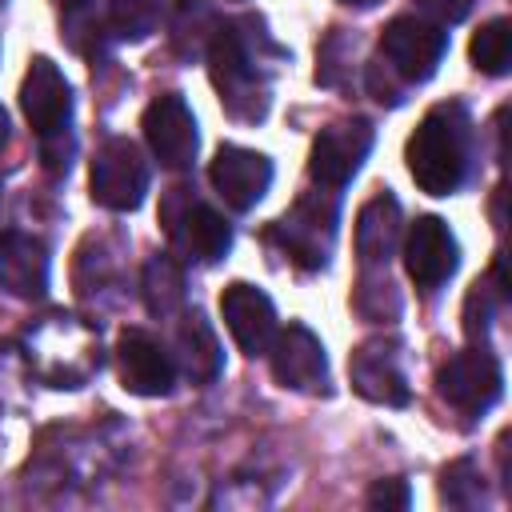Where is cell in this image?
I'll use <instances>...</instances> for the list:
<instances>
[{
    "label": "cell",
    "instance_id": "obj_1",
    "mask_svg": "<svg viewBox=\"0 0 512 512\" xmlns=\"http://www.w3.org/2000/svg\"><path fill=\"white\" fill-rule=\"evenodd\" d=\"M264 36L256 20H224L204 48L212 88L240 124H260L272 108V64L256 52Z\"/></svg>",
    "mask_w": 512,
    "mask_h": 512
},
{
    "label": "cell",
    "instance_id": "obj_2",
    "mask_svg": "<svg viewBox=\"0 0 512 512\" xmlns=\"http://www.w3.org/2000/svg\"><path fill=\"white\" fill-rule=\"evenodd\" d=\"M476 156V132L464 104H436L408 140V172L420 192L452 196L464 188Z\"/></svg>",
    "mask_w": 512,
    "mask_h": 512
},
{
    "label": "cell",
    "instance_id": "obj_3",
    "mask_svg": "<svg viewBox=\"0 0 512 512\" xmlns=\"http://www.w3.org/2000/svg\"><path fill=\"white\" fill-rule=\"evenodd\" d=\"M20 108L36 132L40 144V164L48 176H68L76 160V132H72V88L64 72L48 60L36 56L24 72L20 84Z\"/></svg>",
    "mask_w": 512,
    "mask_h": 512
},
{
    "label": "cell",
    "instance_id": "obj_4",
    "mask_svg": "<svg viewBox=\"0 0 512 512\" xmlns=\"http://www.w3.org/2000/svg\"><path fill=\"white\" fill-rule=\"evenodd\" d=\"M28 360L52 388H80L100 368L96 332L64 312L44 316L36 328H28Z\"/></svg>",
    "mask_w": 512,
    "mask_h": 512
},
{
    "label": "cell",
    "instance_id": "obj_5",
    "mask_svg": "<svg viewBox=\"0 0 512 512\" xmlns=\"http://www.w3.org/2000/svg\"><path fill=\"white\" fill-rule=\"evenodd\" d=\"M336 224H340V192L312 188V192L296 196V204L272 224L268 240H276L280 252L296 268L320 272V268H328V256L336 244Z\"/></svg>",
    "mask_w": 512,
    "mask_h": 512
},
{
    "label": "cell",
    "instance_id": "obj_6",
    "mask_svg": "<svg viewBox=\"0 0 512 512\" xmlns=\"http://www.w3.org/2000/svg\"><path fill=\"white\" fill-rule=\"evenodd\" d=\"M160 224L172 240V252L188 264H216L232 248V224L204 200L192 196V188L176 184L164 192Z\"/></svg>",
    "mask_w": 512,
    "mask_h": 512
},
{
    "label": "cell",
    "instance_id": "obj_7",
    "mask_svg": "<svg viewBox=\"0 0 512 512\" xmlns=\"http://www.w3.org/2000/svg\"><path fill=\"white\" fill-rule=\"evenodd\" d=\"M448 52V32L424 16H392L380 28V60L412 88L436 76Z\"/></svg>",
    "mask_w": 512,
    "mask_h": 512
},
{
    "label": "cell",
    "instance_id": "obj_8",
    "mask_svg": "<svg viewBox=\"0 0 512 512\" xmlns=\"http://www.w3.org/2000/svg\"><path fill=\"white\" fill-rule=\"evenodd\" d=\"M92 200L108 212H136L148 196V160L136 140L112 136L96 148L92 176H88Z\"/></svg>",
    "mask_w": 512,
    "mask_h": 512
},
{
    "label": "cell",
    "instance_id": "obj_9",
    "mask_svg": "<svg viewBox=\"0 0 512 512\" xmlns=\"http://www.w3.org/2000/svg\"><path fill=\"white\" fill-rule=\"evenodd\" d=\"M436 392L460 416H484L504 392V368H500L496 352H488V344H472L440 364Z\"/></svg>",
    "mask_w": 512,
    "mask_h": 512
},
{
    "label": "cell",
    "instance_id": "obj_10",
    "mask_svg": "<svg viewBox=\"0 0 512 512\" xmlns=\"http://www.w3.org/2000/svg\"><path fill=\"white\" fill-rule=\"evenodd\" d=\"M372 140H376V128L364 116L336 120V124L320 128L316 140H312V152H308V176L320 188H336L340 192L360 172V164L368 160Z\"/></svg>",
    "mask_w": 512,
    "mask_h": 512
},
{
    "label": "cell",
    "instance_id": "obj_11",
    "mask_svg": "<svg viewBox=\"0 0 512 512\" xmlns=\"http://www.w3.org/2000/svg\"><path fill=\"white\" fill-rule=\"evenodd\" d=\"M348 376L352 388L372 404L404 408L412 400L404 372V344L396 336H368L364 344H356V352L348 356Z\"/></svg>",
    "mask_w": 512,
    "mask_h": 512
},
{
    "label": "cell",
    "instance_id": "obj_12",
    "mask_svg": "<svg viewBox=\"0 0 512 512\" xmlns=\"http://www.w3.org/2000/svg\"><path fill=\"white\" fill-rule=\"evenodd\" d=\"M144 140L152 148V156L160 160V168L168 172H184L196 164V148H200V132H196V116L184 104L180 92H164L144 108Z\"/></svg>",
    "mask_w": 512,
    "mask_h": 512
},
{
    "label": "cell",
    "instance_id": "obj_13",
    "mask_svg": "<svg viewBox=\"0 0 512 512\" xmlns=\"http://www.w3.org/2000/svg\"><path fill=\"white\" fill-rule=\"evenodd\" d=\"M456 264H460V244H456L452 228L440 216H416V224L404 236V272H408V280L424 296H432L452 280Z\"/></svg>",
    "mask_w": 512,
    "mask_h": 512
},
{
    "label": "cell",
    "instance_id": "obj_14",
    "mask_svg": "<svg viewBox=\"0 0 512 512\" xmlns=\"http://www.w3.org/2000/svg\"><path fill=\"white\" fill-rule=\"evenodd\" d=\"M116 368L120 384L136 396H168L176 388V356L144 328H124L116 340Z\"/></svg>",
    "mask_w": 512,
    "mask_h": 512
},
{
    "label": "cell",
    "instance_id": "obj_15",
    "mask_svg": "<svg viewBox=\"0 0 512 512\" xmlns=\"http://www.w3.org/2000/svg\"><path fill=\"white\" fill-rule=\"evenodd\" d=\"M208 180H212V188L220 192V200L232 212H248L272 188V160L264 152H256V148L220 144L212 164H208Z\"/></svg>",
    "mask_w": 512,
    "mask_h": 512
},
{
    "label": "cell",
    "instance_id": "obj_16",
    "mask_svg": "<svg viewBox=\"0 0 512 512\" xmlns=\"http://www.w3.org/2000/svg\"><path fill=\"white\" fill-rule=\"evenodd\" d=\"M268 360H272V376L280 388L328 392V356H324L320 336L308 324H288L284 332H276Z\"/></svg>",
    "mask_w": 512,
    "mask_h": 512
},
{
    "label": "cell",
    "instance_id": "obj_17",
    "mask_svg": "<svg viewBox=\"0 0 512 512\" xmlns=\"http://www.w3.org/2000/svg\"><path fill=\"white\" fill-rule=\"evenodd\" d=\"M220 316H224V328L232 332V340L244 356H268L280 328H276V308H272L264 288L244 284V280L228 284L220 292Z\"/></svg>",
    "mask_w": 512,
    "mask_h": 512
},
{
    "label": "cell",
    "instance_id": "obj_18",
    "mask_svg": "<svg viewBox=\"0 0 512 512\" xmlns=\"http://www.w3.org/2000/svg\"><path fill=\"white\" fill-rule=\"evenodd\" d=\"M52 280L48 244L32 232H0V288L20 300H44Z\"/></svg>",
    "mask_w": 512,
    "mask_h": 512
},
{
    "label": "cell",
    "instance_id": "obj_19",
    "mask_svg": "<svg viewBox=\"0 0 512 512\" xmlns=\"http://www.w3.org/2000/svg\"><path fill=\"white\" fill-rule=\"evenodd\" d=\"M400 228H404L400 200L392 192H376L356 216V260H360V272L388 268V260H392V252L400 244Z\"/></svg>",
    "mask_w": 512,
    "mask_h": 512
},
{
    "label": "cell",
    "instance_id": "obj_20",
    "mask_svg": "<svg viewBox=\"0 0 512 512\" xmlns=\"http://www.w3.org/2000/svg\"><path fill=\"white\" fill-rule=\"evenodd\" d=\"M172 344H176V352H172V356H176V368H180L192 384H212V380L220 376L224 352H220V340H216V332H212V324L204 320L200 308L180 312Z\"/></svg>",
    "mask_w": 512,
    "mask_h": 512
},
{
    "label": "cell",
    "instance_id": "obj_21",
    "mask_svg": "<svg viewBox=\"0 0 512 512\" xmlns=\"http://www.w3.org/2000/svg\"><path fill=\"white\" fill-rule=\"evenodd\" d=\"M60 36L72 52H80L84 60H100L108 52V44L116 40L112 28H108V16L96 0H72V4H60Z\"/></svg>",
    "mask_w": 512,
    "mask_h": 512
},
{
    "label": "cell",
    "instance_id": "obj_22",
    "mask_svg": "<svg viewBox=\"0 0 512 512\" xmlns=\"http://www.w3.org/2000/svg\"><path fill=\"white\" fill-rule=\"evenodd\" d=\"M140 292H144V304H148L152 316H176V312L184 308V296H188L180 260L168 256V252H156V256L144 264Z\"/></svg>",
    "mask_w": 512,
    "mask_h": 512
},
{
    "label": "cell",
    "instance_id": "obj_23",
    "mask_svg": "<svg viewBox=\"0 0 512 512\" xmlns=\"http://www.w3.org/2000/svg\"><path fill=\"white\" fill-rule=\"evenodd\" d=\"M172 48H176V56H184V60H192V56H200L204 48H208V40H212V32L220 28V20H216V12L204 4V0H180L176 8H172Z\"/></svg>",
    "mask_w": 512,
    "mask_h": 512
},
{
    "label": "cell",
    "instance_id": "obj_24",
    "mask_svg": "<svg viewBox=\"0 0 512 512\" xmlns=\"http://www.w3.org/2000/svg\"><path fill=\"white\" fill-rule=\"evenodd\" d=\"M104 16H108V28H112L116 40L140 44L160 28L164 0H108Z\"/></svg>",
    "mask_w": 512,
    "mask_h": 512
},
{
    "label": "cell",
    "instance_id": "obj_25",
    "mask_svg": "<svg viewBox=\"0 0 512 512\" xmlns=\"http://www.w3.org/2000/svg\"><path fill=\"white\" fill-rule=\"evenodd\" d=\"M468 52H472V64L484 76H508V68H512V24L504 16L480 24Z\"/></svg>",
    "mask_w": 512,
    "mask_h": 512
},
{
    "label": "cell",
    "instance_id": "obj_26",
    "mask_svg": "<svg viewBox=\"0 0 512 512\" xmlns=\"http://www.w3.org/2000/svg\"><path fill=\"white\" fill-rule=\"evenodd\" d=\"M352 304L364 320H396L400 316V292L396 284L388 280V268H372V272H360V284L352 292Z\"/></svg>",
    "mask_w": 512,
    "mask_h": 512
},
{
    "label": "cell",
    "instance_id": "obj_27",
    "mask_svg": "<svg viewBox=\"0 0 512 512\" xmlns=\"http://www.w3.org/2000/svg\"><path fill=\"white\" fill-rule=\"evenodd\" d=\"M440 500L448 508H480L484 504V476L472 460H452L440 472Z\"/></svg>",
    "mask_w": 512,
    "mask_h": 512
},
{
    "label": "cell",
    "instance_id": "obj_28",
    "mask_svg": "<svg viewBox=\"0 0 512 512\" xmlns=\"http://www.w3.org/2000/svg\"><path fill=\"white\" fill-rule=\"evenodd\" d=\"M352 52H356V36H348L344 28H332L328 40L316 52V80L320 84H340L344 72H348L344 60H352Z\"/></svg>",
    "mask_w": 512,
    "mask_h": 512
},
{
    "label": "cell",
    "instance_id": "obj_29",
    "mask_svg": "<svg viewBox=\"0 0 512 512\" xmlns=\"http://www.w3.org/2000/svg\"><path fill=\"white\" fill-rule=\"evenodd\" d=\"M496 300H500V296H492L488 284H480V280L472 284V292H468V300H464V336H468L472 344H484V340H488Z\"/></svg>",
    "mask_w": 512,
    "mask_h": 512
},
{
    "label": "cell",
    "instance_id": "obj_30",
    "mask_svg": "<svg viewBox=\"0 0 512 512\" xmlns=\"http://www.w3.org/2000/svg\"><path fill=\"white\" fill-rule=\"evenodd\" d=\"M364 84H368V92L380 100V104H388V108H400L404 104V96H408V84L376 56L368 68H364Z\"/></svg>",
    "mask_w": 512,
    "mask_h": 512
},
{
    "label": "cell",
    "instance_id": "obj_31",
    "mask_svg": "<svg viewBox=\"0 0 512 512\" xmlns=\"http://www.w3.org/2000/svg\"><path fill=\"white\" fill-rule=\"evenodd\" d=\"M368 508H396V512H404L408 504H412V492H408V480H376L372 488H368Z\"/></svg>",
    "mask_w": 512,
    "mask_h": 512
},
{
    "label": "cell",
    "instance_id": "obj_32",
    "mask_svg": "<svg viewBox=\"0 0 512 512\" xmlns=\"http://www.w3.org/2000/svg\"><path fill=\"white\" fill-rule=\"evenodd\" d=\"M416 8H420V16L424 20H432V24H460L468 12H472V4L476 0H412Z\"/></svg>",
    "mask_w": 512,
    "mask_h": 512
},
{
    "label": "cell",
    "instance_id": "obj_33",
    "mask_svg": "<svg viewBox=\"0 0 512 512\" xmlns=\"http://www.w3.org/2000/svg\"><path fill=\"white\" fill-rule=\"evenodd\" d=\"M8 136H12V124H8V112L0 108V148L8 144Z\"/></svg>",
    "mask_w": 512,
    "mask_h": 512
},
{
    "label": "cell",
    "instance_id": "obj_34",
    "mask_svg": "<svg viewBox=\"0 0 512 512\" xmlns=\"http://www.w3.org/2000/svg\"><path fill=\"white\" fill-rule=\"evenodd\" d=\"M340 4H348V8H376L380 0H340Z\"/></svg>",
    "mask_w": 512,
    "mask_h": 512
},
{
    "label": "cell",
    "instance_id": "obj_35",
    "mask_svg": "<svg viewBox=\"0 0 512 512\" xmlns=\"http://www.w3.org/2000/svg\"><path fill=\"white\" fill-rule=\"evenodd\" d=\"M56 4H72V0H56Z\"/></svg>",
    "mask_w": 512,
    "mask_h": 512
},
{
    "label": "cell",
    "instance_id": "obj_36",
    "mask_svg": "<svg viewBox=\"0 0 512 512\" xmlns=\"http://www.w3.org/2000/svg\"><path fill=\"white\" fill-rule=\"evenodd\" d=\"M4 4H8V0H0V8H4Z\"/></svg>",
    "mask_w": 512,
    "mask_h": 512
},
{
    "label": "cell",
    "instance_id": "obj_37",
    "mask_svg": "<svg viewBox=\"0 0 512 512\" xmlns=\"http://www.w3.org/2000/svg\"><path fill=\"white\" fill-rule=\"evenodd\" d=\"M0 196H4V188H0Z\"/></svg>",
    "mask_w": 512,
    "mask_h": 512
}]
</instances>
